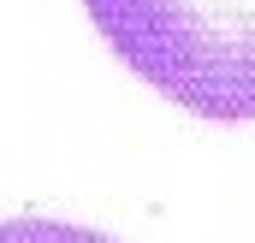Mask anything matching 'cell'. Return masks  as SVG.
<instances>
[{
	"label": "cell",
	"instance_id": "cell-1",
	"mask_svg": "<svg viewBox=\"0 0 255 243\" xmlns=\"http://www.w3.org/2000/svg\"><path fill=\"white\" fill-rule=\"evenodd\" d=\"M107 48L196 119H255V0H83Z\"/></svg>",
	"mask_w": 255,
	"mask_h": 243
},
{
	"label": "cell",
	"instance_id": "cell-2",
	"mask_svg": "<svg viewBox=\"0 0 255 243\" xmlns=\"http://www.w3.org/2000/svg\"><path fill=\"white\" fill-rule=\"evenodd\" d=\"M0 243H113V238L60 226V220H0Z\"/></svg>",
	"mask_w": 255,
	"mask_h": 243
}]
</instances>
